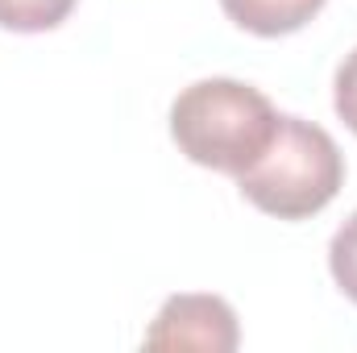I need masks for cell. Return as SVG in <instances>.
Returning a JSON list of instances; mask_svg holds the SVG:
<instances>
[{
	"label": "cell",
	"mask_w": 357,
	"mask_h": 353,
	"mask_svg": "<svg viewBox=\"0 0 357 353\" xmlns=\"http://www.w3.org/2000/svg\"><path fill=\"white\" fill-rule=\"evenodd\" d=\"M278 133V112L266 96L241 80H199L171 104L175 146L208 171L241 175L250 171Z\"/></svg>",
	"instance_id": "1"
},
{
	"label": "cell",
	"mask_w": 357,
	"mask_h": 353,
	"mask_svg": "<svg viewBox=\"0 0 357 353\" xmlns=\"http://www.w3.org/2000/svg\"><path fill=\"white\" fill-rule=\"evenodd\" d=\"M345 183V158L328 129L303 117H278V133L266 154L237 175L241 195L278 220H307L337 200Z\"/></svg>",
	"instance_id": "2"
},
{
	"label": "cell",
	"mask_w": 357,
	"mask_h": 353,
	"mask_svg": "<svg viewBox=\"0 0 357 353\" xmlns=\"http://www.w3.org/2000/svg\"><path fill=\"white\" fill-rule=\"evenodd\" d=\"M241 341L237 312L220 295H171L146 333V350L233 353Z\"/></svg>",
	"instance_id": "3"
},
{
	"label": "cell",
	"mask_w": 357,
	"mask_h": 353,
	"mask_svg": "<svg viewBox=\"0 0 357 353\" xmlns=\"http://www.w3.org/2000/svg\"><path fill=\"white\" fill-rule=\"evenodd\" d=\"M220 8L233 25L258 38H282L303 29L324 8V0H220Z\"/></svg>",
	"instance_id": "4"
},
{
	"label": "cell",
	"mask_w": 357,
	"mask_h": 353,
	"mask_svg": "<svg viewBox=\"0 0 357 353\" xmlns=\"http://www.w3.org/2000/svg\"><path fill=\"white\" fill-rule=\"evenodd\" d=\"M79 0H0V29L13 33H46L71 17Z\"/></svg>",
	"instance_id": "5"
},
{
	"label": "cell",
	"mask_w": 357,
	"mask_h": 353,
	"mask_svg": "<svg viewBox=\"0 0 357 353\" xmlns=\"http://www.w3.org/2000/svg\"><path fill=\"white\" fill-rule=\"evenodd\" d=\"M328 270L337 278V287L357 303V212L333 233V246H328Z\"/></svg>",
	"instance_id": "6"
},
{
	"label": "cell",
	"mask_w": 357,
	"mask_h": 353,
	"mask_svg": "<svg viewBox=\"0 0 357 353\" xmlns=\"http://www.w3.org/2000/svg\"><path fill=\"white\" fill-rule=\"evenodd\" d=\"M333 104H337V117L357 133V50L345 54V63L337 67V80H333Z\"/></svg>",
	"instance_id": "7"
}]
</instances>
